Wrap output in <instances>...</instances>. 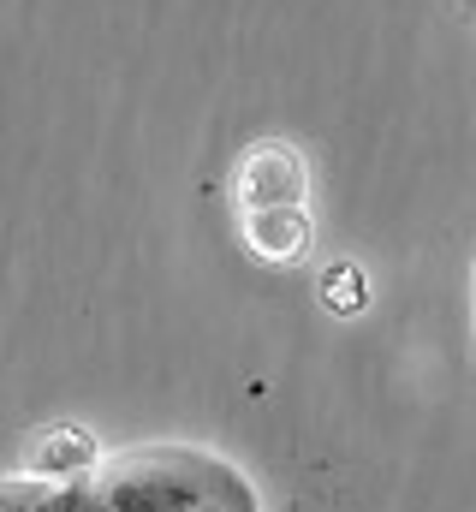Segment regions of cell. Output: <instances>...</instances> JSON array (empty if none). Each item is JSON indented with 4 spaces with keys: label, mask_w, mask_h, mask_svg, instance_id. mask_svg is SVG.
<instances>
[{
    "label": "cell",
    "mask_w": 476,
    "mask_h": 512,
    "mask_svg": "<svg viewBox=\"0 0 476 512\" xmlns=\"http://www.w3.org/2000/svg\"><path fill=\"white\" fill-rule=\"evenodd\" d=\"M459 6H471V18H476V0H459Z\"/></svg>",
    "instance_id": "7"
},
{
    "label": "cell",
    "mask_w": 476,
    "mask_h": 512,
    "mask_svg": "<svg viewBox=\"0 0 476 512\" xmlns=\"http://www.w3.org/2000/svg\"><path fill=\"white\" fill-rule=\"evenodd\" d=\"M96 512H256L233 465L191 447H131L102 459Z\"/></svg>",
    "instance_id": "1"
},
{
    "label": "cell",
    "mask_w": 476,
    "mask_h": 512,
    "mask_svg": "<svg viewBox=\"0 0 476 512\" xmlns=\"http://www.w3.org/2000/svg\"><path fill=\"white\" fill-rule=\"evenodd\" d=\"M0 512H96V477H36V471H18V477H0Z\"/></svg>",
    "instance_id": "3"
},
{
    "label": "cell",
    "mask_w": 476,
    "mask_h": 512,
    "mask_svg": "<svg viewBox=\"0 0 476 512\" xmlns=\"http://www.w3.org/2000/svg\"><path fill=\"white\" fill-rule=\"evenodd\" d=\"M24 471L72 483V477H96V471H102V453H96V441H90L78 423H60V429H42V435L30 441Z\"/></svg>",
    "instance_id": "4"
},
{
    "label": "cell",
    "mask_w": 476,
    "mask_h": 512,
    "mask_svg": "<svg viewBox=\"0 0 476 512\" xmlns=\"http://www.w3.org/2000/svg\"><path fill=\"white\" fill-rule=\"evenodd\" d=\"M310 173L292 143H256L238 161V203L244 209H304Z\"/></svg>",
    "instance_id": "2"
},
{
    "label": "cell",
    "mask_w": 476,
    "mask_h": 512,
    "mask_svg": "<svg viewBox=\"0 0 476 512\" xmlns=\"http://www.w3.org/2000/svg\"><path fill=\"white\" fill-rule=\"evenodd\" d=\"M244 245L268 262H292L310 251V215L304 209H244Z\"/></svg>",
    "instance_id": "5"
},
{
    "label": "cell",
    "mask_w": 476,
    "mask_h": 512,
    "mask_svg": "<svg viewBox=\"0 0 476 512\" xmlns=\"http://www.w3.org/2000/svg\"><path fill=\"white\" fill-rule=\"evenodd\" d=\"M322 298H328V310H363V268L357 262L322 268Z\"/></svg>",
    "instance_id": "6"
}]
</instances>
